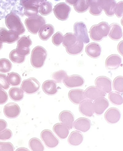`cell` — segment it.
<instances>
[{
    "mask_svg": "<svg viewBox=\"0 0 123 151\" xmlns=\"http://www.w3.org/2000/svg\"><path fill=\"white\" fill-rule=\"evenodd\" d=\"M12 136V133L9 129H5L0 132V140L6 141L10 139Z\"/></svg>",
    "mask_w": 123,
    "mask_h": 151,
    "instance_id": "43",
    "label": "cell"
},
{
    "mask_svg": "<svg viewBox=\"0 0 123 151\" xmlns=\"http://www.w3.org/2000/svg\"><path fill=\"white\" fill-rule=\"evenodd\" d=\"M79 111L83 116L91 117L94 114L93 102L91 100H85L79 104Z\"/></svg>",
    "mask_w": 123,
    "mask_h": 151,
    "instance_id": "20",
    "label": "cell"
},
{
    "mask_svg": "<svg viewBox=\"0 0 123 151\" xmlns=\"http://www.w3.org/2000/svg\"><path fill=\"white\" fill-rule=\"evenodd\" d=\"M7 124L4 119H0V132L4 131L7 128Z\"/></svg>",
    "mask_w": 123,
    "mask_h": 151,
    "instance_id": "48",
    "label": "cell"
},
{
    "mask_svg": "<svg viewBox=\"0 0 123 151\" xmlns=\"http://www.w3.org/2000/svg\"><path fill=\"white\" fill-rule=\"evenodd\" d=\"M113 88L115 91L119 93H123V77L119 76L116 77L113 82Z\"/></svg>",
    "mask_w": 123,
    "mask_h": 151,
    "instance_id": "40",
    "label": "cell"
},
{
    "mask_svg": "<svg viewBox=\"0 0 123 151\" xmlns=\"http://www.w3.org/2000/svg\"><path fill=\"white\" fill-rule=\"evenodd\" d=\"M101 8L109 17L113 16L115 14L116 4L115 0H101Z\"/></svg>",
    "mask_w": 123,
    "mask_h": 151,
    "instance_id": "23",
    "label": "cell"
},
{
    "mask_svg": "<svg viewBox=\"0 0 123 151\" xmlns=\"http://www.w3.org/2000/svg\"><path fill=\"white\" fill-rule=\"evenodd\" d=\"M3 47V43L0 42V50Z\"/></svg>",
    "mask_w": 123,
    "mask_h": 151,
    "instance_id": "51",
    "label": "cell"
},
{
    "mask_svg": "<svg viewBox=\"0 0 123 151\" xmlns=\"http://www.w3.org/2000/svg\"><path fill=\"white\" fill-rule=\"evenodd\" d=\"M47 56V51L43 47H35L33 50L31 54V64L35 68H41L44 65Z\"/></svg>",
    "mask_w": 123,
    "mask_h": 151,
    "instance_id": "4",
    "label": "cell"
},
{
    "mask_svg": "<svg viewBox=\"0 0 123 151\" xmlns=\"http://www.w3.org/2000/svg\"><path fill=\"white\" fill-rule=\"evenodd\" d=\"M40 88L39 82L35 78H30L24 80L22 83L21 88L26 93L33 94L38 92Z\"/></svg>",
    "mask_w": 123,
    "mask_h": 151,
    "instance_id": "8",
    "label": "cell"
},
{
    "mask_svg": "<svg viewBox=\"0 0 123 151\" xmlns=\"http://www.w3.org/2000/svg\"><path fill=\"white\" fill-rule=\"evenodd\" d=\"M46 20L44 17L37 15L26 19L25 24L28 30L31 34H37L40 28L46 24Z\"/></svg>",
    "mask_w": 123,
    "mask_h": 151,
    "instance_id": "6",
    "label": "cell"
},
{
    "mask_svg": "<svg viewBox=\"0 0 123 151\" xmlns=\"http://www.w3.org/2000/svg\"><path fill=\"white\" fill-rule=\"evenodd\" d=\"M88 4L90 7V13L92 15L98 16L102 13V10L99 0H88Z\"/></svg>",
    "mask_w": 123,
    "mask_h": 151,
    "instance_id": "31",
    "label": "cell"
},
{
    "mask_svg": "<svg viewBox=\"0 0 123 151\" xmlns=\"http://www.w3.org/2000/svg\"><path fill=\"white\" fill-rule=\"evenodd\" d=\"M63 45L68 54L72 55L80 54L83 51L84 47L83 42L71 33H67L64 36Z\"/></svg>",
    "mask_w": 123,
    "mask_h": 151,
    "instance_id": "2",
    "label": "cell"
},
{
    "mask_svg": "<svg viewBox=\"0 0 123 151\" xmlns=\"http://www.w3.org/2000/svg\"><path fill=\"white\" fill-rule=\"evenodd\" d=\"M40 136L45 145L49 148L53 149L58 145L59 141L58 138L50 130H43L41 132Z\"/></svg>",
    "mask_w": 123,
    "mask_h": 151,
    "instance_id": "7",
    "label": "cell"
},
{
    "mask_svg": "<svg viewBox=\"0 0 123 151\" xmlns=\"http://www.w3.org/2000/svg\"><path fill=\"white\" fill-rule=\"evenodd\" d=\"M22 1L0 0V20L5 18L6 16L11 12L24 16V9L21 5Z\"/></svg>",
    "mask_w": 123,
    "mask_h": 151,
    "instance_id": "1",
    "label": "cell"
},
{
    "mask_svg": "<svg viewBox=\"0 0 123 151\" xmlns=\"http://www.w3.org/2000/svg\"><path fill=\"white\" fill-rule=\"evenodd\" d=\"M108 98L110 102L115 105H120L123 103L122 95L118 92H110L109 94Z\"/></svg>",
    "mask_w": 123,
    "mask_h": 151,
    "instance_id": "35",
    "label": "cell"
},
{
    "mask_svg": "<svg viewBox=\"0 0 123 151\" xmlns=\"http://www.w3.org/2000/svg\"><path fill=\"white\" fill-rule=\"evenodd\" d=\"M96 87L105 93H109L112 91V81L105 76H99L95 81Z\"/></svg>",
    "mask_w": 123,
    "mask_h": 151,
    "instance_id": "15",
    "label": "cell"
},
{
    "mask_svg": "<svg viewBox=\"0 0 123 151\" xmlns=\"http://www.w3.org/2000/svg\"><path fill=\"white\" fill-rule=\"evenodd\" d=\"M83 139L84 137L82 133L75 131L71 132L68 138V141L70 145L76 146L81 144Z\"/></svg>",
    "mask_w": 123,
    "mask_h": 151,
    "instance_id": "30",
    "label": "cell"
},
{
    "mask_svg": "<svg viewBox=\"0 0 123 151\" xmlns=\"http://www.w3.org/2000/svg\"><path fill=\"white\" fill-rule=\"evenodd\" d=\"M122 63V59L118 55L113 54L108 57L105 61V66L108 70H116Z\"/></svg>",
    "mask_w": 123,
    "mask_h": 151,
    "instance_id": "24",
    "label": "cell"
},
{
    "mask_svg": "<svg viewBox=\"0 0 123 151\" xmlns=\"http://www.w3.org/2000/svg\"><path fill=\"white\" fill-rule=\"evenodd\" d=\"M59 120L69 129L74 127L75 118L74 114L69 111H64L61 112L59 116Z\"/></svg>",
    "mask_w": 123,
    "mask_h": 151,
    "instance_id": "19",
    "label": "cell"
},
{
    "mask_svg": "<svg viewBox=\"0 0 123 151\" xmlns=\"http://www.w3.org/2000/svg\"><path fill=\"white\" fill-rule=\"evenodd\" d=\"M14 150V147L11 142H0V151H13Z\"/></svg>",
    "mask_w": 123,
    "mask_h": 151,
    "instance_id": "45",
    "label": "cell"
},
{
    "mask_svg": "<svg viewBox=\"0 0 123 151\" xmlns=\"http://www.w3.org/2000/svg\"><path fill=\"white\" fill-rule=\"evenodd\" d=\"M123 3L122 1L118 3L116 6L115 14L118 18H121L123 15Z\"/></svg>",
    "mask_w": 123,
    "mask_h": 151,
    "instance_id": "47",
    "label": "cell"
},
{
    "mask_svg": "<svg viewBox=\"0 0 123 151\" xmlns=\"http://www.w3.org/2000/svg\"><path fill=\"white\" fill-rule=\"evenodd\" d=\"M54 32V27L52 24H45L40 28L39 35L42 40L46 41L49 39Z\"/></svg>",
    "mask_w": 123,
    "mask_h": 151,
    "instance_id": "28",
    "label": "cell"
},
{
    "mask_svg": "<svg viewBox=\"0 0 123 151\" xmlns=\"http://www.w3.org/2000/svg\"><path fill=\"white\" fill-rule=\"evenodd\" d=\"M10 87V85L8 82L6 75L0 73V88L4 90H7Z\"/></svg>",
    "mask_w": 123,
    "mask_h": 151,
    "instance_id": "44",
    "label": "cell"
},
{
    "mask_svg": "<svg viewBox=\"0 0 123 151\" xmlns=\"http://www.w3.org/2000/svg\"><path fill=\"white\" fill-rule=\"evenodd\" d=\"M85 82L83 78L78 75L68 76L63 81L64 84L69 88L81 87L83 86Z\"/></svg>",
    "mask_w": 123,
    "mask_h": 151,
    "instance_id": "13",
    "label": "cell"
},
{
    "mask_svg": "<svg viewBox=\"0 0 123 151\" xmlns=\"http://www.w3.org/2000/svg\"><path fill=\"white\" fill-rule=\"evenodd\" d=\"M52 11V5L51 3L45 1L40 6L39 12L42 15L46 16L49 15Z\"/></svg>",
    "mask_w": 123,
    "mask_h": 151,
    "instance_id": "37",
    "label": "cell"
},
{
    "mask_svg": "<svg viewBox=\"0 0 123 151\" xmlns=\"http://www.w3.org/2000/svg\"><path fill=\"white\" fill-rule=\"evenodd\" d=\"M68 97L73 103L79 105L86 99L85 91L80 89L71 90L68 93Z\"/></svg>",
    "mask_w": 123,
    "mask_h": 151,
    "instance_id": "21",
    "label": "cell"
},
{
    "mask_svg": "<svg viewBox=\"0 0 123 151\" xmlns=\"http://www.w3.org/2000/svg\"><path fill=\"white\" fill-rule=\"evenodd\" d=\"M9 96L12 100L19 101L23 100L24 97V92L21 88L13 87L9 91Z\"/></svg>",
    "mask_w": 123,
    "mask_h": 151,
    "instance_id": "32",
    "label": "cell"
},
{
    "mask_svg": "<svg viewBox=\"0 0 123 151\" xmlns=\"http://www.w3.org/2000/svg\"><path fill=\"white\" fill-rule=\"evenodd\" d=\"M108 35L113 40H119L122 37V31L121 27L117 23L112 24L110 26Z\"/></svg>",
    "mask_w": 123,
    "mask_h": 151,
    "instance_id": "26",
    "label": "cell"
},
{
    "mask_svg": "<svg viewBox=\"0 0 123 151\" xmlns=\"http://www.w3.org/2000/svg\"><path fill=\"white\" fill-rule=\"evenodd\" d=\"M54 15L62 21L66 20L69 18L71 8L64 3H61L55 6L54 9Z\"/></svg>",
    "mask_w": 123,
    "mask_h": 151,
    "instance_id": "11",
    "label": "cell"
},
{
    "mask_svg": "<svg viewBox=\"0 0 123 151\" xmlns=\"http://www.w3.org/2000/svg\"><path fill=\"white\" fill-rule=\"evenodd\" d=\"M121 117L120 111L116 108L109 109L104 114L105 120L108 123L112 124H115L119 122Z\"/></svg>",
    "mask_w": 123,
    "mask_h": 151,
    "instance_id": "17",
    "label": "cell"
},
{
    "mask_svg": "<svg viewBox=\"0 0 123 151\" xmlns=\"http://www.w3.org/2000/svg\"><path fill=\"white\" fill-rule=\"evenodd\" d=\"M29 147L33 151H43L45 150V146L42 141L38 138H34L29 142Z\"/></svg>",
    "mask_w": 123,
    "mask_h": 151,
    "instance_id": "33",
    "label": "cell"
},
{
    "mask_svg": "<svg viewBox=\"0 0 123 151\" xmlns=\"http://www.w3.org/2000/svg\"><path fill=\"white\" fill-rule=\"evenodd\" d=\"M8 94L5 91L0 88V105L5 104L8 100Z\"/></svg>",
    "mask_w": 123,
    "mask_h": 151,
    "instance_id": "46",
    "label": "cell"
},
{
    "mask_svg": "<svg viewBox=\"0 0 123 151\" xmlns=\"http://www.w3.org/2000/svg\"><path fill=\"white\" fill-rule=\"evenodd\" d=\"M25 56L21 55L17 52L16 49H15L11 52L10 58L11 60L15 63L21 64L24 62L25 60Z\"/></svg>",
    "mask_w": 123,
    "mask_h": 151,
    "instance_id": "36",
    "label": "cell"
},
{
    "mask_svg": "<svg viewBox=\"0 0 123 151\" xmlns=\"http://www.w3.org/2000/svg\"><path fill=\"white\" fill-rule=\"evenodd\" d=\"M74 35L79 40L85 43L90 42L88 30L85 24L83 22H77L74 25Z\"/></svg>",
    "mask_w": 123,
    "mask_h": 151,
    "instance_id": "9",
    "label": "cell"
},
{
    "mask_svg": "<svg viewBox=\"0 0 123 151\" xmlns=\"http://www.w3.org/2000/svg\"><path fill=\"white\" fill-rule=\"evenodd\" d=\"M53 130L58 137L62 139H66L69 133V129L62 123L55 124Z\"/></svg>",
    "mask_w": 123,
    "mask_h": 151,
    "instance_id": "27",
    "label": "cell"
},
{
    "mask_svg": "<svg viewBox=\"0 0 123 151\" xmlns=\"http://www.w3.org/2000/svg\"><path fill=\"white\" fill-rule=\"evenodd\" d=\"M123 41H121L120 42L119 45H118V50L120 53L122 55V49H123Z\"/></svg>",
    "mask_w": 123,
    "mask_h": 151,
    "instance_id": "49",
    "label": "cell"
},
{
    "mask_svg": "<svg viewBox=\"0 0 123 151\" xmlns=\"http://www.w3.org/2000/svg\"><path fill=\"white\" fill-rule=\"evenodd\" d=\"M19 38V36L16 33L5 28L0 27V42L2 43L11 44L17 41Z\"/></svg>",
    "mask_w": 123,
    "mask_h": 151,
    "instance_id": "12",
    "label": "cell"
},
{
    "mask_svg": "<svg viewBox=\"0 0 123 151\" xmlns=\"http://www.w3.org/2000/svg\"><path fill=\"white\" fill-rule=\"evenodd\" d=\"M45 93L49 95H54L58 92L57 83L54 80H49L44 82L42 86Z\"/></svg>",
    "mask_w": 123,
    "mask_h": 151,
    "instance_id": "29",
    "label": "cell"
},
{
    "mask_svg": "<svg viewBox=\"0 0 123 151\" xmlns=\"http://www.w3.org/2000/svg\"><path fill=\"white\" fill-rule=\"evenodd\" d=\"M32 42L29 37L24 36L18 39L17 42L16 51L20 55L27 56L30 53V47L32 45Z\"/></svg>",
    "mask_w": 123,
    "mask_h": 151,
    "instance_id": "10",
    "label": "cell"
},
{
    "mask_svg": "<svg viewBox=\"0 0 123 151\" xmlns=\"http://www.w3.org/2000/svg\"><path fill=\"white\" fill-rule=\"evenodd\" d=\"M7 80L9 84L13 86H19L21 84V78L20 75L15 72H11L8 75Z\"/></svg>",
    "mask_w": 123,
    "mask_h": 151,
    "instance_id": "34",
    "label": "cell"
},
{
    "mask_svg": "<svg viewBox=\"0 0 123 151\" xmlns=\"http://www.w3.org/2000/svg\"><path fill=\"white\" fill-rule=\"evenodd\" d=\"M64 36L61 32H57L53 36L52 42L56 46H59L63 42Z\"/></svg>",
    "mask_w": 123,
    "mask_h": 151,
    "instance_id": "42",
    "label": "cell"
},
{
    "mask_svg": "<svg viewBox=\"0 0 123 151\" xmlns=\"http://www.w3.org/2000/svg\"><path fill=\"white\" fill-rule=\"evenodd\" d=\"M54 1H59V0H54Z\"/></svg>",
    "mask_w": 123,
    "mask_h": 151,
    "instance_id": "52",
    "label": "cell"
},
{
    "mask_svg": "<svg viewBox=\"0 0 123 151\" xmlns=\"http://www.w3.org/2000/svg\"><path fill=\"white\" fill-rule=\"evenodd\" d=\"M86 52L88 56L96 59L100 56L102 48L99 44L96 42H92L86 47Z\"/></svg>",
    "mask_w": 123,
    "mask_h": 151,
    "instance_id": "25",
    "label": "cell"
},
{
    "mask_svg": "<svg viewBox=\"0 0 123 151\" xmlns=\"http://www.w3.org/2000/svg\"><path fill=\"white\" fill-rule=\"evenodd\" d=\"M5 18L6 26L10 31L19 35L24 34L25 29L17 14L11 12L6 16Z\"/></svg>",
    "mask_w": 123,
    "mask_h": 151,
    "instance_id": "3",
    "label": "cell"
},
{
    "mask_svg": "<svg viewBox=\"0 0 123 151\" xmlns=\"http://www.w3.org/2000/svg\"><path fill=\"white\" fill-rule=\"evenodd\" d=\"M68 75L66 72L64 70H61L54 72L52 73V79L57 83H61L63 82Z\"/></svg>",
    "mask_w": 123,
    "mask_h": 151,
    "instance_id": "41",
    "label": "cell"
},
{
    "mask_svg": "<svg viewBox=\"0 0 123 151\" xmlns=\"http://www.w3.org/2000/svg\"><path fill=\"white\" fill-rule=\"evenodd\" d=\"M29 151L28 149L25 148L24 147L19 148L18 149H17L16 151Z\"/></svg>",
    "mask_w": 123,
    "mask_h": 151,
    "instance_id": "50",
    "label": "cell"
},
{
    "mask_svg": "<svg viewBox=\"0 0 123 151\" xmlns=\"http://www.w3.org/2000/svg\"><path fill=\"white\" fill-rule=\"evenodd\" d=\"M108 100L104 97H101L94 100L93 103L94 112L97 115H101L109 106Z\"/></svg>",
    "mask_w": 123,
    "mask_h": 151,
    "instance_id": "14",
    "label": "cell"
},
{
    "mask_svg": "<svg viewBox=\"0 0 123 151\" xmlns=\"http://www.w3.org/2000/svg\"><path fill=\"white\" fill-rule=\"evenodd\" d=\"M85 95L86 98L94 100L98 98L105 97L106 94L96 86H91L86 90Z\"/></svg>",
    "mask_w": 123,
    "mask_h": 151,
    "instance_id": "18",
    "label": "cell"
},
{
    "mask_svg": "<svg viewBox=\"0 0 123 151\" xmlns=\"http://www.w3.org/2000/svg\"><path fill=\"white\" fill-rule=\"evenodd\" d=\"M11 63L8 59L3 58L0 59V72L3 73H8L12 68Z\"/></svg>",
    "mask_w": 123,
    "mask_h": 151,
    "instance_id": "38",
    "label": "cell"
},
{
    "mask_svg": "<svg viewBox=\"0 0 123 151\" xmlns=\"http://www.w3.org/2000/svg\"><path fill=\"white\" fill-rule=\"evenodd\" d=\"M110 26L106 22H102L92 27L90 31V37L95 41L99 42L108 35Z\"/></svg>",
    "mask_w": 123,
    "mask_h": 151,
    "instance_id": "5",
    "label": "cell"
},
{
    "mask_svg": "<svg viewBox=\"0 0 123 151\" xmlns=\"http://www.w3.org/2000/svg\"><path fill=\"white\" fill-rule=\"evenodd\" d=\"M74 127L76 130L82 132H86L91 127V122L89 119L85 117L79 118L74 122Z\"/></svg>",
    "mask_w": 123,
    "mask_h": 151,
    "instance_id": "22",
    "label": "cell"
},
{
    "mask_svg": "<svg viewBox=\"0 0 123 151\" xmlns=\"http://www.w3.org/2000/svg\"><path fill=\"white\" fill-rule=\"evenodd\" d=\"M20 112L21 109L16 103H9L4 107V114L6 117L10 119H14L18 117Z\"/></svg>",
    "mask_w": 123,
    "mask_h": 151,
    "instance_id": "16",
    "label": "cell"
},
{
    "mask_svg": "<svg viewBox=\"0 0 123 151\" xmlns=\"http://www.w3.org/2000/svg\"><path fill=\"white\" fill-rule=\"evenodd\" d=\"M89 8L86 0H79L74 4V8L76 12L78 13H83L86 12Z\"/></svg>",
    "mask_w": 123,
    "mask_h": 151,
    "instance_id": "39",
    "label": "cell"
}]
</instances>
